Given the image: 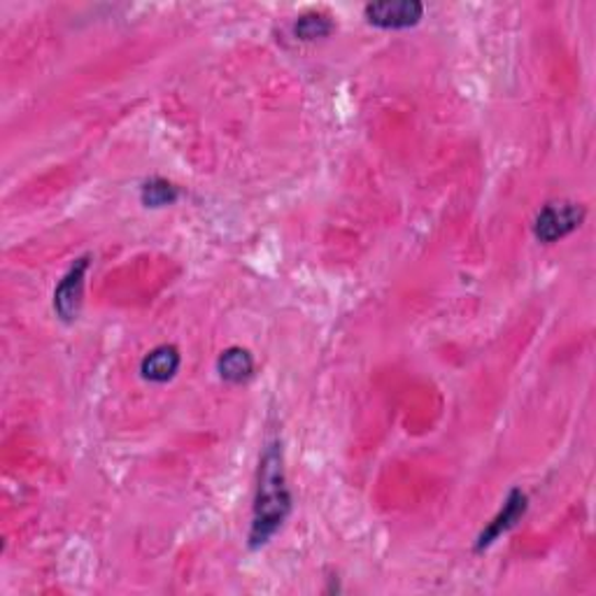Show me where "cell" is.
Instances as JSON below:
<instances>
[{"label":"cell","instance_id":"obj_1","mask_svg":"<svg viewBox=\"0 0 596 596\" xmlns=\"http://www.w3.org/2000/svg\"><path fill=\"white\" fill-rule=\"evenodd\" d=\"M292 513V492L284 474V455L280 441H268L259 461L257 496L252 509V525L247 544L252 550L264 548L273 538Z\"/></svg>","mask_w":596,"mask_h":596},{"label":"cell","instance_id":"obj_2","mask_svg":"<svg viewBox=\"0 0 596 596\" xmlns=\"http://www.w3.org/2000/svg\"><path fill=\"white\" fill-rule=\"evenodd\" d=\"M585 206L573 201H550L538 210L534 220V238L544 245H554L571 236L585 222Z\"/></svg>","mask_w":596,"mask_h":596},{"label":"cell","instance_id":"obj_3","mask_svg":"<svg viewBox=\"0 0 596 596\" xmlns=\"http://www.w3.org/2000/svg\"><path fill=\"white\" fill-rule=\"evenodd\" d=\"M366 22L383 31H406L418 26L424 16L420 0H381L364 8Z\"/></svg>","mask_w":596,"mask_h":596},{"label":"cell","instance_id":"obj_4","mask_svg":"<svg viewBox=\"0 0 596 596\" xmlns=\"http://www.w3.org/2000/svg\"><path fill=\"white\" fill-rule=\"evenodd\" d=\"M92 266V255H84L75 259L68 268V273L59 280L57 289H54V313L66 324L75 322L82 308V296H84V278L86 270Z\"/></svg>","mask_w":596,"mask_h":596},{"label":"cell","instance_id":"obj_5","mask_svg":"<svg viewBox=\"0 0 596 596\" xmlns=\"http://www.w3.org/2000/svg\"><path fill=\"white\" fill-rule=\"evenodd\" d=\"M527 511H529V496L522 492L519 487H513L503 501V509L492 517L490 525L480 531L476 540V552H484L487 548H492L503 534H509L511 529L519 525L522 517L527 515Z\"/></svg>","mask_w":596,"mask_h":596},{"label":"cell","instance_id":"obj_6","mask_svg":"<svg viewBox=\"0 0 596 596\" xmlns=\"http://www.w3.org/2000/svg\"><path fill=\"white\" fill-rule=\"evenodd\" d=\"M179 366H183V354L175 346H156L140 361V375L142 381L152 385H166L177 375Z\"/></svg>","mask_w":596,"mask_h":596},{"label":"cell","instance_id":"obj_7","mask_svg":"<svg viewBox=\"0 0 596 596\" xmlns=\"http://www.w3.org/2000/svg\"><path fill=\"white\" fill-rule=\"evenodd\" d=\"M255 371H257L255 357L241 346H231L217 357V373H220L222 381L229 385H243L252 381Z\"/></svg>","mask_w":596,"mask_h":596},{"label":"cell","instance_id":"obj_8","mask_svg":"<svg viewBox=\"0 0 596 596\" xmlns=\"http://www.w3.org/2000/svg\"><path fill=\"white\" fill-rule=\"evenodd\" d=\"M336 31V22L327 12H305L294 22V35L301 43H315L324 40Z\"/></svg>","mask_w":596,"mask_h":596},{"label":"cell","instance_id":"obj_9","mask_svg":"<svg viewBox=\"0 0 596 596\" xmlns=\"http://www.w3.org/2000/svg\"><path fill=\"white\" fill-rule=\"evenodd\" d=\"M179 201V189L164 177H150L140 185V203L144 208H168Z\"/></svg>","mask_w":596,"mask_h":596}]
</instances>
